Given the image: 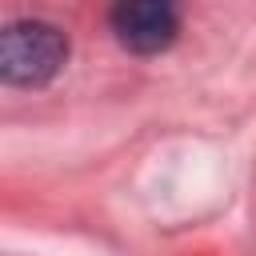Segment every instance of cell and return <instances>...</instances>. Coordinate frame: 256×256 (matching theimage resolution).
<instances>
[{"label": "cell", "mask_w": 256, "mask_h": 256, "mask_svg": "<svg viewBox=\"0 0 256 256\" xmlns=\"http://www.w3.org/2000/svg\"><path fill=\"white\" fill-rule=\"evenodd\" d=\"M108 20H112L116 40L128 52H140V56L164 52L180 32V16L164 0H124V4L112 8Z\"/></svg>", "instance_id": "7a4b0ae2"}, {"label": "cell", "mask_w": 256, "mask_h": 256, "mask_svg": "<svg viewBox=\"0 0 256 256\" xmlns=\"http://www.w3.org/2000/svg\"><path fill=\"white\" fill-rule=\"evenodd\" d=\"M68 60V36L44 20H16L0 32V80L16 88L48 84Z\"/></svg>", "instance_id": "6da1fadb"}]
</instances>
